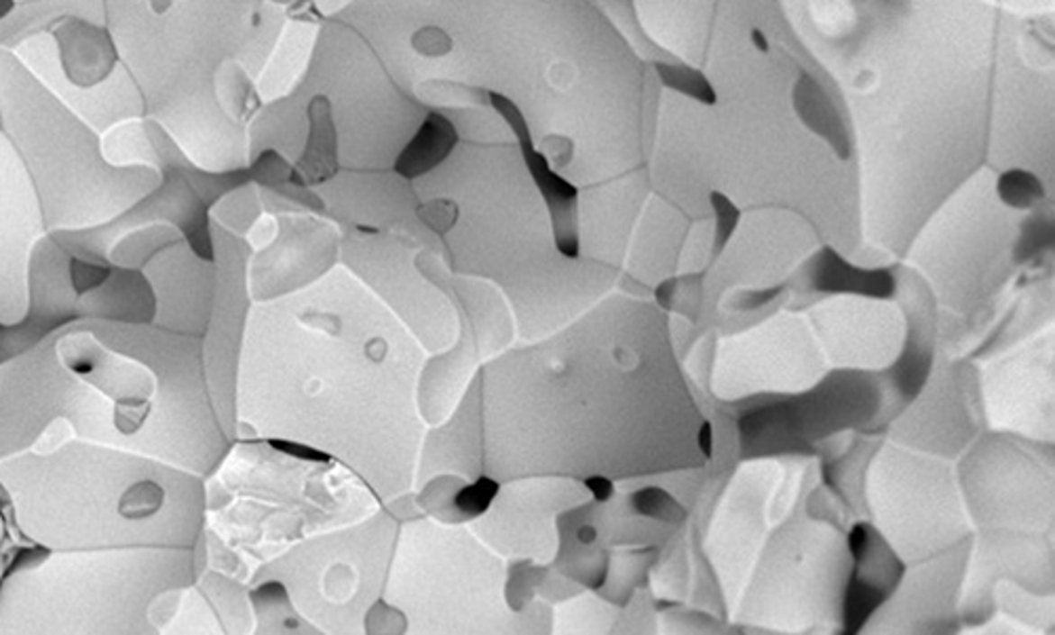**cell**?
I'll use <instances>...</instances> for the list:
<instances>
[{"instance_id":"1","label":"cell","mask_w":1055,"mask_h":635,"mask_svg":"<svg viewBox=\"0 0 1055 635\" xmlns=\"http://www.w3.org/2000/svg\"><path fill=\"white\" fill-rule=\"evenodd\" d=\"M488 100H490V106L503 116L505 122H507V125L514 129V133L517 135V141H520L523 161H526V165H528V171L532 174L536 186H539L541 195L545 196V201L549 203V209H551V213H553V224H555V234H558L559 249H564L568 256H575L577 239L568 234V226H572V215H575L577 188L572 186L570 182H566L564 177L555 174V171L549 168V161H547L545 154L536 150L534 144H532V135H530V127H528L526 119H523L522 110L517 108L515 104L509 100V97H505L501 94H490Z\"/></svg>"},{"instance_id":"2","label":"cell","mask_w":1055,"mask_h":635,"mask_svg":"<svg viewBox=\"0 0 1055 635\" xmlns=\"http://www.w3.org/2000/svg\"><path fill=\"white\" fill-rule=\"evenodd\" d=\"M456 144H459V133L452 121L440 113H429L414 138L401 150L395 161V171L408 180L427 174L446 161Z\"/></svg>"},{"instance_id":"3","label":"cell","mask_w":1055,"mask_h":635,"mask_svg":"<svg viewBox=\"0 0 1055 635\" xmlns=\"http://www.w3.org/2000/svg\"><path fill=\"white\" fill-rule=\"evenodd\" d=\"M308 114H311V135L300 168L313 182H321L328 180L336 171V138L328 97H314Z\"/></svg>"},{"instance_id":"4","label":"cell","mask_w":1055,"mask_h":635,"mask_svg":"<svg viewBox=\"0 0 1055 635\" xmlns=\"http://www.w3.org/2000/svg\"><path fill=\"white\" fill-rule=\"evenodd\" d=\"M163 503L165 490L160 488L157 482H152V479H141V482L133 484L132 488L125 490V494H123L119 503V513L125 517V520L132 522L148 520V517L159 513Z\"/></svg>"},{"instance_id":"5","label":"cell","mask_w":1055,"mask_h":635,"mask_svg":"<svg viewBox=\"0 0 1055 635\" xmlns=\"http://www.w3.org/2000/svg\"><path fill=\"white\" fill-rule=\"evenodd\" d=\"M659 74H661V81L668 85V87L682 91V94H687L690 97H696V100L707 104V106L715 104V91L712 89V85H709V81L701 72L693 70V68L659 64Z\"/></svg>"},{"instance_id":"6","label":"cell","mask_w":1055,"mask_h":635,"mask_svg":"<svg viewBox=\"0 0 1055 635\" xmlns=\"http://www.w3.org/2000/svg\"><path fill=\"white\" fill-rule=\"evenodd\" d=\"M998 193L1009 205H1030V201L1034 196H1041L1042 190L1036 177L1026 174V171L1014 169L1001 177Z\"/></svg>"},{"instance_id":"7","label":"cell","mask_w":1055,"mask_h":635,"mask_svg":"<svg viewBox=\"0 0 1055 635\" xmlns=\"http://www.w3.org/2000/svg\"><path fill=\"white\" fill-rule=\"evenodd\" d=\"M412 47L416 53L427 55V58H443L452 51V39L443 28L427 26L412 36Z\"/></svg>"},{"instance_id":"8","label":"cell","mask_w":1055,"mask_h":635,"mask_svg":"<svg viewBox=\"0 0 1055 635\" xmlns=\"http://www.w3.org/2000/svg\"><path fill=\"white\" fill-rule=\"evenodd\" d=\"M418 215H421L424 224L433 228L435 232L443 234L454 226L456 215H459V207H456L452 201L435 199L418 207Z\"/></svg>"},{"instance_id":"9","label":"cell","mask_w":1055,"mask_h":635,"mask_svg":"<svg viewBox=\"0 0 1055 635\" xmlns=\"http://www.w3.org/2000/svg\"><path fill=\"white\" fill-rule=\"evenodd\" d=\"M148 412H150V405L144 399H123L116 404V427L123 433H135L144 424Z\"/></svg>"},{"instance_id":"10","label":"cell","mask_w":1055,"mask_h":635,"mask_svg":"<svg viewBox=\"0 0 1055 635\" xmlns=\"http://www.w3.org/2000/svg\"><path fill=\"white\" fill-rule=\"evenodd\" d=\"M495 494L496 484H492L490 479H479V482L471 485V488L460 492L459 498H456V504H459L462 511H468V513H479V511L488 507Z\"/></svg>"},{"instance_id":"11","label":"cell","mask_w":1055,"mask_h":635,"mask_svg":"<svg viewBox=\"0 0 1055 635\" xmlns=\"http://www.w3.org/2000/svg\"><path fill=\"white\" fill-rule=\"evenodd\" d=\"M70 277H72V286L77 289L78 294H85L87 289H94L97 286H102L104 281L108 279L110 270L104 268V267H97V264H89V262H83V260H72V267H70Z\"/></svg>"},{"instance_id":"12","label":"cell","mask_w":1055,"mask_h":635,"mask_svg":"<svg viewBox=\"0 0 1055 635\" xmlns=\"http://www.w3.org/2000/svg\"><path fill=\"white\" fill-rule=\"evenodd\" d=\"M270 446L281 449V452H287V454H294L298 456V458H306V460H328V456L317 452V449L313 448H306V446H298V443H289V441H270Z\"/></svg>"},{"instance_id":"13","label":"cell","mask_w":1055,"mask_h":635,"mask_svg":"<svg viewBox=\"0 0 1055 635\" xmlns=\"http://www.w3.org/2000/svg\"><path fill=\"white\" fill-rule=\"evenodd\" d=\"M385 353H387V344L382 342L380 338H378V340H372V342L368 344V355H369V359H374V361H380V359H382V355H385Z\"/></svg>"},{"instance_id":"14","label":"cell","mask_w":1055,"mask_h":635,"mask_svg":"<svg viewBox=\"0 0 1055 635\" xmlns=\"http://www.w3.org/2000/svg\"><path fill=\"white\" fill-rule=\"evenodd\" d=\"M751 42H754L758 51H762V53L769 51V41H767V36L762 34V30H758V28L751 30Z\"/></svg>"},{"instance_id":"15","label":"cell","mask_w":1055,"mask_h":635,"mask_svg":"<svg viewBox=\"0 0 1055 635\" xmlns=\"http://www.w3.org/2000/svg\"><path fill=\"white\" fill-rule=\"evenodd\" d=\"M589 485H594V488H597V490H594L596 494H597V498H606L610 494V484L604 482V479H596V482H589Z\"/></svg>"},{"instance_id":"16","label":"cell","mask_w":1055,"mask_h":635,"mask_svg":"<svg viewBox=\"0 0 1055 635\" xmlns=\"http://www.w3.org/2000/svg\"><path fill=\"white\" fill-rule=\"evenodd\" d=\"M171 3H174V0H152V9L159 11V14H163V11L169 9Z\"/></svg>"}]
</instances>
